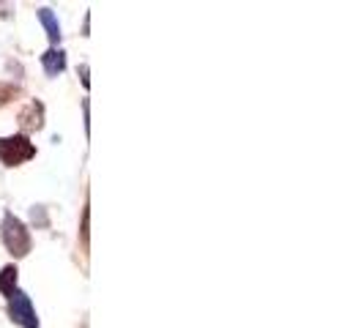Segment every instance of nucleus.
Wrapping results in <instances>:
<instances>
[{
	"instance_id": "6",
	"label": "nucleus",
	"mask_w": 364,
	"mask_h": 328,
	"mask_svg": "<svg viewBox=\"0 0 364 328\" xmlns=\"http://www.w3.org/2000/svg\"><path fill=\"white\" fill-rule=\"evenodd\" d=\"M38 19H41V25L47 28V36H50V41H53V44H58V41H60V25H58V19H55L53 11H50V9H41V11H38Z\"/></svg>"
},
{
	"instance_id": "2",
	"label": "nucleus",
	"mask_w": 364,
	"mask_h": 328,
	"mask_svg": "<svg viewBox=\"0 0 364 328\" xmlns=\"http://www.w3.org/2000/svg\"><path fill=\"white\" fill-rule=\"evenodd\" d=\"M33 156H36V146L25 134H14V137L0 140V162L6 167H17V164L33 159Z\"/></svg>"
},
{
	"instance_id": "5",
	"label": "nucleus",
	"mask_w": 364,
	"mask_h": 328,
	"mask_svg": "<svg viewBox=\"0 0 364 328\" xmlns=\"http://www.w3.org/2000/svg\"><path fill=\"white\" fill-rule=\"evenodd\" d=\"M44 107L38 104V102H31L28 104V109L19 115V124H22V129H41L44 126Z\"/></svg>"
},
{
	"instance_id": "4",
	"label": "nucleus",
	"mask_w": 364,
	"mask_h": 328,
	"mask_svg": "<svg viewBox=\"0 0 364 328\" xmlns=\"http://www.w3.org/2000/svg\"><path fill=\"white\" fill-rule=\"evenodd\" d=\"M41 63H44V72L50 74V77H58V74L66 69V53H60V50H47V53L41 55Z\"/></svg>"
},
{
	"instance_id": "1",
	"label": "nucleus",
	"mask_w": 364,
	"mask_h": 328,
	"mask_svg": "<svg viewBox=\"0 0 364 328\" xmlns=\"http://www.w3.org/2000/svg\"><path fill=\"white\" fill-rule=\"evenodd\" d=\"M0 236H3L6 249L14 257H25L31 252V233H28V227H25L14 214H6V217H3Z\"/></svg>"
},
{
	"instance_id": "10",
	"label": "nucleus",
	"mask_w": 364,
	"mask_h": 328,
	"mask_svg": "<svg viewBox=\"0 0 364 328\" xmlns=\"http://www.w3.org/2000/svg\"><path fill=\"white\" fill-rule=\"evenodd\" d=\"M80 74H82V85L88 88V66H82V69H80Z\"/></svg>"
},
{
	"instance_id": "8",
	"label": "nucleus",
	"mask_w": 364,
	"mask_h": 328,
	"mask_svg": "<svg viewBox=\"0 0 364 328\" xmlns=\"http://www.w3.org/2000/svg\"><path fill=\"white\" fill-rule=\"evenodd\" d=\"M14 93H17V88H14V85H9V82H0V102H9V99H14Z\"/></svg>"
},
{
	"instance_id": "7",
	"label": "nucleus",
	"mask_w": 364,
	"mask_h": 328,
	"mask_svg": "<svg viewBox=\"0 0 364 328\" xmlns=\"http://www.w3.org/2000/svg\"><path fill=\"white\" fill-rule=\"evenodd\" d=\"M17 266H6L3 271H0V293H6V295H11V293L17 290Z\"/></svg>"
},
{
	"instance_id": "3",
	"label": "nucleus",
	"mask_w": 364,
	"mask_h": 328,
	"mask_svg": "<svg viewBox=\"0 0 364 328\" xmlns=\"http://www.w3.org/2000/svg\"><path fill=\"white\" fill-rule=\"evenodd\" d=\"M9 315H11V320L22 328H38V317H36V310H33V304H31V295L22 290H14L9 295Z\"/></svg>"
},
{
	"instance_id": "9",
	"label": "nucleus",
	"mask_w": 364,
	"mask_h": 328,
	"mask_svg": "<svg viewBox=\"0 0 364 328\" xmlns=\"http://www.w3.org/2000/svg\"><path fill=\"white\" fill-rule=\"evenodd\" d=\"M82 241H88V208L82 211Z\"/></svg>"
}]
</instances>
